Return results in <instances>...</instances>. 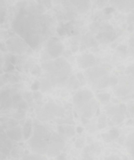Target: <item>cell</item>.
<instances>
[{
  "label": "cell",
  "instance_id": "6da1fadb",
  "mask_svg": "<svg viewBox=\"0 0 134 160\" xmlns=\"http://www.w3.org/2000/svg\"><path fill=\"white\" fill-rule=\"evenodd\" d=\"M42 12L38 7L31 5L21 9L13 21L14 31L31 48L39 47L51 32L52 19Z\"/></svg>",
  "mask_w": 134,
  "mask_h": 160
},
{
  "label": "cell",
  "instance_id": "7a4b0ae2",
  "mask_svg": "<svg viewBox=\"0 0 134 160\" xmlns=\"http://www.w3.org/2000/svg\"><path fill=\"white\" fill-rule=\"evenodd\" d=\"M29 145L36 153L55 156L64 148V141L60 135L52 132L42 124L35 122L32 136L29 139Z\"/></svg>",
  "mask_w": 134,
  "mask_h": 160
},
{
  "label": "cell",
  "instance_id": "3957f363",
  "mask_svg": "<svg viewBox=\"0 0 134 160\" xmlns=\"http://www.w3.org/2000/svg\"><path fill=\"white\" fill-rule=\"evenodd\" d=\"M73 102L77 112L82 118H91L97 108V103L91 91L80 90L73 97Z\"/></svg>",
  "mask_w": 134,
  "mask_h": 160
},
{
  "label": "cell",
  "instance_id": "277c9868",
  "mask_svg": "<svg viewBox=\"0 0 134 160\" xmlns=\"http://www.w3.org/2000/svg\"><path fill=\"white\" fill-rule=\"evenodd\" d=\"M45 70L47 71L48 80H46V83L51 87L52 84H57L68 78L71 73V66L63 58L56 60L52 64H47L45 66Z\"/></svg>",
  "mask_w": 134,
  "mask_h": 160
},
{
  "label": "cell",
  "instance_id": "5b68a950",
  "mask_svg": "<svg viewBox=\"0 0 134 160\" xmlns=\"http://www.w3.org/2000/svg\"><path fill=\"white\" fill-rule=\"evenodd\" d=\"M86 73L88 78L94 82V86L97 85L99 88L107 87L108 82H110V79H108V78L106 76L107 74V70L103 68L96 67L89 68Z\"/></svg>",
  "mask_w": 134,
  "mask_h": 160
},
{
  "label": "cell",
  "instance_id": "8992f818",
  "mask_svg": "<svg viewBox=\"0 0 134 160\" xmlns=\"http://www.w3.org/2000/svg\"><path fill=\"white\" fill-rule=\"evenodd\" d=\"M63 51V46L59 40L52 38L47 45V52L51 58H57L61 54Z\"/></svg>",
  "mask_w": 134,
  "mask_h": 160
},
{
  "label": "cell",
  "instance_id": "52a82bcc",
  "mask_svg": "<svg viewBox=\"0 0 134 160\" xmlns=\"http://www.w3.org/2000/svg\"><path fill=\"white\" fill-rule=\"evenodd\" d=\"M110 3L122 12H129L134 9V0H109Z\"/></svg>",
  "mask_w": 134,
  "mask_h": 160
},
{
  "label": "cell",
  "instance_id": "ba28073f",
  "mask_svg": "<svg viewBox=\"0 0 134 160\" xmlns=\"http://www.w3.org/2000/svg\"><path fill=\"white\" fill-rule=\"evenodd\" d=\"M24 42L25 41H20L18 38H11L7 42V45H8L9 48L11 51L15 52V53H23L25 51V45Z\"/></svg>",
  "mask_w": 134,
  "mask_h": 160
},
{
  "label": "cell",
  "instance_id": "9c48e42d",
  "mask_svg": "<svg viewBox=\"0 0 134 160\" xmlns=\"http://www.w3.org/2000/svg\"><path fill=\"white\" fill-rule=\"evenodd\" d=\"M96 59L92 54H84L78 58V64L82 68H89L93 66Z\"/></svg>",
  "mask_w": 134,
  "mask_h": 160
},
{
  "label": "cell",
  "instance_id": "30bf717a",
  "mask_svg": "<svg viewBox=\"0 0 134 160\" xmlns=\"http://www.w3.org/2000/svg\"><path fill=\"white\" fill-rule=\"evenodd\" d=\"M7 136L11 140L15 141H20L22 139L23 137V130H21V127H16L10 129L6 133Z\"/></svg>",
  "mask_w": 134,
  "mask_h": 160
},
{
  "label": "cell",
  "instance_id": "8fae6325",
  "mask_svg": "<svg viewBox=\"0 0 134 160\" xmlns=\"http://www.w3.org/2000/svg\"><path fill=\"white\" fill-rule=\"evenodd\" d=\"M13 103V99H11L10 96V93L8 91H2L1 94V104H2V108H9L12 105Z\"/></svg>",
  "mask_w": 134,
  "mask_h": 160
},
{
  "label": "cell",
  "instance_id": "7c38bea8",
  "mask_svg": "<svg viewBox=\"0 0 134 160\" xmlns=\"http://www.w3.org/2000/svg\"><path fill=\"white\" fill-rule=\"evenodd\" d=\"M32 132H33L32 123L31 122V121H27L23 127V137L24 139L28 140L32 137Z\"/></svg>",
  "mask_w": 134,
  "mask_h": 160
},
{
  "label": "cell",
  "instance_id": "4fadbf2b",
  "mask_svg": "<svg viewBox=\"0 0 134 160\" xmlns=\"http://www.w3.org/2000/svg\"><path fill=\"white\" fill-rule=\"evenodd\" d=\"M11 144L7 140V138H5V136L3 134H2V138H1V149H2V153L7 155V152H10V151L11 150Z\"/></svg>",
  "mask_w": 134,
  "mask_h": 160
},
{
  "label": "cell",
  "instance_id": "5bb4252c",
  "mask_svg": "<svg viewBox=\"0 0 134 160\" xmlns=\"http://www.w3.org/2000/svg\"><path fill=\"white\" fill-rule=\"evenodd\" d=\"M118 135H119V133H118V130H115V129H113V130H111L108 132V133H106V134L103 135V138H104V139L106 141L109 142V141H112L113 140L116 139L118 137Z\"/></svg>",
  "mask_w": 134,
  "mask_h": 160
},
{
  "label": "cell",
  "instance_id": "9a60e30c",
  "mask_svg": "<svg viewBox=\"0 0 134 160\" xmlns=\"http://www.w3.org/2000/svg\"><path fill=\"white\" fill-rule=\"evenodd\" d=\"M126 147L129 153L134 157V133L131 134L126 141Z\"/></svg>",
  "mask_w": 134,
  "mask_h": 160
},
{
  "label": "cell",
  "instance_id": "2e32d148",
  "mask_svg": "<svg viewBox=\"0 0 134 160\" xmlns=\"http://www.w3.org/2000/svg\"><path fill=\"white\" fill-rule=\"evenodd\" d=\"M97 99L99 100L100 101H101V102H107V101H109L111 96L109 93H99V94H97Z\"/></svg>",
  "mask_w": 134,
  "mask_h": 160
},
{
  "label": "cell",
  "instance_id": "e0dca14e",
  "mask_svg": "<svg viewBox=\"0 0 134 160\" xmlns=\"http://www.w3.org/2000/svg\"><path fill=\"white\" fill-rule=\"evenodd\" d=\"M23 160H47V158L39 155H27L23 158Z\"/></svg>",
  "mask_w": 134,
  "mask_h": 160
},
{
  "label": "cell",
  "instance_id": "ac0fdd59",
  "mask_svg": "<svg viewBox=\"0 0 134 160\" xmlns=\"http://www.w3.org/2000/svg\"><path fill=\"white\" fill-rule=\"evenodd\" d=\"M107 124V118L104 115H102L99 118V122H98V126H99L100 129H102L106 127Z\"/></svg>",
  "mask_w": 134,
  "mask_h": 160
},
{
  "label": "cell",
  "instance_id": "d6986e66",
  "mask_svg": "<svg viewBox=\"0 0 134 160\" xmlns=\"http://www.w3.org/2000/svg\"><path fill=\"white\" fill-rule=\"evenodd\" d=\"M68 85H69V87H70L72 89L77 88V87H78V80L75 79V77H72V78L69 79Z\"/></svg>",
  "mask_w": 134,
  "mask_h": 160
},
{
  "label": "cell",
  "instance_id": "ffe728a7",
  "mask_svg": "<svg viewBox=\"0 0 134 160\" xmlns=\"http://www.w3.org/2000/svg\"><path fill=\"white\" fill-rule=\"evenodd\" d=\"M84 142L85 141L82 138L78 139L76 142H75V147H76L77 148H82L83 145H84Z\"/></svg>",
  "mask_w": 134,
  "mask_h": 160
},
{
  "label": "cell",
  "instance_id": "44dd1931",
  "mask_svg": "<svg viewBox=\"0 0 134 160\" xmlns=\"http://www.w3.org/2000/svg\"><path fill=\"white\" fill-rule=\"evenodd\" d=\"M126 73L128 74V75H131L132 77H134V65L128 67V68L126 71Z\"/></svg>",
  "mask_w": 134,
  "mask_h": 160
},
{
  "label": "cell",
  "instance_id": "7402d4cb",
  "mask_svg": "<svg viewBox=\"0 0 134 160\" xmlns=\"http://www.w3.org/2000/svg\"><path fill=\"white\" fill-rule=\"evenodd\" d=\"M40 72H41V69H40V68L38 67V66H35V68H33V70H32V73L33 74V75H39Z\"/></svg>",
  "mask_w": 134,
  "mask_h": 160
},
{
  "label": "cell",
  "instance_id": "603a6c76",
  "mask_svg": "<svg viewBox=\"0 0 134 160\" xmlns=\"http://www.w3.org/2000/svg\"><path fill=\"white\" fill-rule=\"evenodd\" d=\"M77 78H78V80L79 82H81L82 83H85V79H84V77H83L82 74V73H78L77 74Z\"/></svg>",
  "mask_w": 134,
  "mask_h": 160
},
{
  "label": "cell",
  "instance_id": "cb8c5ba5",
  "mask_svg": "<svg viewBox=\"0 0 134 160\" xmlns=\"http://www.w3.org/2000/svg\"><path fill=\"white\" fill-rule=\"evenodd\" d=\"M57 160H67V156H66V154H60L58 155V156L57 157Z\"/></svg>",
  "mask_w": 134,
  "mask_h": 160
},
{
  "label": "cell",
  "instance_id": "d4e9b609",
  "mask_svg": "<svg viewBox=\"0 0 134 160\" xmlns=\"http://www.w3.org/2000/svg\"><path fill=\"white\" fill-rule=\"evenodd\" d=\"M39 86H40L39 82H38V81H36V82H34L33 85L32 86V89L33 90H38V88H39Z\"/></svg>",
  "mask_w": 134,
  "mask_h": 160
},
{
  "label": "cell",
  "instance_id": "484cf974",
  "mask_svg": "<svg viewBox=\"0 0 134 160\" xmlns=\"http://www.w3.org/2000/svg\"><path fill=\"white\" fill-rule=\"evenodd\" d=\"M105 160H121V159H120L118 156H116V155H111V156L106 158Z\"/></svg>",
  "mask_w": 134,
  "mask_h": 160
},
{
  "label": "cell",
  "instance_id": "4316f807",
  "mask_svg": "<svg viewBox=\"0 0 134 160\" xmlns=\"http://www.w3.org/2000/svg\"><path fill=\"white\" fill-rule=\"evenodd\" d=\"M107 0H97L98 2V5H99V7H103V6L104 5V4L107 2Z\"/></svg>",
  "mask_w": 134,
  "mask_h": 160
},
{
  "label": "cell",
  "instance_id": "83f0119b",
  "mask_svg": "<svg viewBox=\"0 0 134 160\" xmlns=\"http://www.w3.org/2000/svg\"><path fill=\"white\" fill-rule=\"evenodd\" d=\"M33 95H34V98L37 100L39 99V98H41V97H42L41 93H38V92H35V93H33Z\"/></svg>",
  "mask_w": 134,
  "mask_h": 160
},
{
  "label": "cell",
  "instance_id": "f1b7e54d",
  "mask_svg": "<svg viewBox=\"0 0 134 160\" xmlns=\"http://www.w3.org/2000/svg\"><path fill=\"white\" fill-rule=\"evenodd\" d=\"M129 112L132 115H134V105L132 106V107L129 108Z\"/></svg>",
  "mask_w": 134,
  "mask_h": 160
},
{
  "label": "cell",
  "instance_id": "f546056e",
  "mask_svg": "<svg viewBox=\"0 0 134 160\" xmlns=\"http://www.w3.org/2000/svg\"><path fill=\"white\" fill-rule=\"evenodd\" d=\"M78 132H79V133H80V132H82V129L81 128H80V127H78Z\"/></svg>",
  "mask_w": 134,
  "mask_h": 160
},
{
  "label": "cell",
  "instance_id": "4dcf8cb0",
  "mask_svg": "<svg viewBox=\"0 0 134 160\" xmlns=\"http://www.w3.org/2000/svg\"><path fill=\"white\" fill-rule=\"evenodd\" d=\"M72 160H77V159H76V158H73V159H72Z\"/></svg>",
  "mask_w": 134,
  "mask_h": 160
}]
</instances>
